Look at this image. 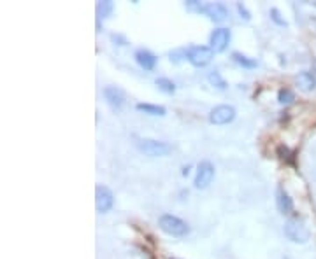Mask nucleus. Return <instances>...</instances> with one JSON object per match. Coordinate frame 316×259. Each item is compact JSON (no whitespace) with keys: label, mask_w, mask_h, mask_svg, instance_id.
Returning <instances> with one entry per match:
<instances>
[{"label":"nucleus","mask_w":316,"mask_h":259,"mask_svg":"<svg viewBox=\"0 0 316 259\" xmlns=\"http://www.w3.org/2000/svg\"><path fill=\"white\" fill-rule=\"evenodd\" d=\"M158 226H160V230L164 233L170 235V237H185V235L190 233V226L183 219H179L177 216H172V214L160 216Z\"/></svg>","instance_id":"1"},{"label":"nucleus","mask_w":316,"mask_h":259,"mask_svg":"<svg viewBox=\"0 0 316 259\" xmlns=\"http://www.w3.org/2000/svg\"><path fill=\"white\" fill-rule=\"evenodd\" d=\"M285 235L293 243H306L311 237L308 226L300 217H290L285 222Z\"/></svg>","instance_id":"2"},{"label":"nucleus","mask_w":316,"mask_h":259,"mask_svg":"<svg viewBox=\"0 0 316 259\" xmlns=\"http://www.w3.org/2000/svg\"><path fill=\"white\" fill-rule=\"evenodd\" d=\"M135 146L137 149L146 156H151V158H162V156H167L172 147L169 146L167 142H160V140H153V138H137L135 140Z\"/></svg>","instance_id":"3"},{"label":"nucleus","mask_w":316,"mask_h":259,"mask_svg":"<svg viewBox=\"0 0 316 259\" xmlns=\"http://www.w3.org/2000/svg\"><path fill=\"white\" fill-rule=\"evenodd\" d=\"M215 53L211 47H206V46H190L186 49V60H188L194 67H206L209 65L211 60H213Z\"/></svg>","instance_id":"4"},{"label":"nucleus","mask_w":316,"mask_h":259,"mask_svg":"<svg viewBox=\"0 0 316 259\" xmlns=\"http://www.w3.org/2000/svg\"><path fill=\"white\" fill-rule=\"evenodd\" d=\"M113 205H114L113 191H111L107 186L98 184L97 188H95V209H97V212H100V214L109 212V210L113 209Z\"/></svg>","instance_id":"5"},{"label":"nucleus","mask_w":316,"mask_h":259,"mask_svg":"<svg viewBox=\"0 0 316 259\" xmlns=\"http://www.w3.org/2000/svg\"><path fill=\"white\" fill-rule=\"evenodd\" d=\"M215 179V165L211 161H200L197 167V175H195L194 184L197 189H206Z\"/></svg>","instance_id":"6"},{"label":"nucleus","mask_w":316,"mask_h":259,"mask_svg":"<svg viewBox=\"0 0 316 259\" xmlns=\"http://www.w3.org/2000/svg\"><path fill=\"white\" fill-rule=\"evenodd\" d=\"M236 119V109L232 105H216L209 112V121L213 125H228Z\"/></svg>","instance_id":"7"},{"label":"nucleus","mask_w":316,"mask_h":259,"mask_svg":"<svg viewBox=\"0 0 316 259\" xmlns=\"http://www.w3.org/2000/svg\"><path fill=\"white\" fill-rule=\"evenodd\" d=\"M230 30L228 28H216L213 34H211L209 39V44H211V49L213 53H223L225 49L228 47L230 44Z\"/></svg>","instance_id":"8"},{"label":"nucleus","mask_w":316,"mask_h":259,"mask_svg":"<svg viewBox=\"0 0 316 259\" xmlns=\"http://www.w3.org/2000/svg\"><path fill=\"white\" fill-rule=\"evenodd\" d=\"M198 13L206 14L211 21H215V23H223L225 20L228 18V11L223 4H219V2H213V4H202L200 11Z\"/></svg>","instance_id":"9"},{"label":"nucleus","mask_w":316,"mask_h":259,"mask_svg":"<svg viewBox=\"0 0 316 259\" xmlns=\"http://www.w3.org/2000/svg\"><path fill=\"white\" fill-rule=\"evenodd\" d=\"M102 95H104L105 102L109 104L111 109H114V110H120L123 107V104H125L123 91L120 88H116V86H105Z\"/></svg>","instance_id":"10"},{"label":"nucleus","mask_w":316,"mask_h":259,"mask_svg":"<svg viewBox=\"0 0 316 259\" xmlns=\"http://www.w3.org/2000/svg\"><path fill=\"white\" fill-rule=\"evenodd\" d=\"M134 58H135V62L139 63V67H143L144 70H153V68L156 67V62H158V58L153 55L151 51H147V49H137Z\"/></svg>","instance_id":"11"},{"label":"nucleus","mask_w":316,"mask_h":259,"mask_svg":"<svg viewBox=\"0 0 316 259\" xmlns=\"http://www.w3.org/2000/svg\"><path fill=\"white\" fill-rule=\"evenodd\" d=\"M276 205H278V210L281 214H290L293 210V200L281 186L276 189Z\"/></svg>","instance_id":"12"},{"label":"nucleus","mask_w":316,"mask_h":259,"mask_svg":"<svg viewBox=\"0 0 316 259\" xmlns=\"http://www.w3.org/2000/svg\"><path fill=\"white\" fill-rule=\"evenodd\" d=\"M295 83L299 86L302 91H313L316 88V77L311 74V72H300L297 77H295Z\"/></svg>","instance_id":"13"},{"label":"nucleus","mask_w":316,"mask_h":259,"mask_svg":"<svg viewBox=\"0 0 316 259\" xmlns=\"http://www.w3.org/2000/svg\"><path fill=\"white\" fill-rule=\"evenodd\" d=\"M135 109L144 114H149V116H165L167 114L165 107H162V105H153V104H137Z\"/></svg>","instance_id":"14"},{"label":"nucleus","mask_w":316,"mask_h":259,"mask_svg":"<svg viewBox=\"0 0 316 259\" xmlns=\"http://www.w3.org/2000/svg\"><path fill=\"white\" fill-rule=\"evenodd\" d=\"M113 11H114V4L111 2V0H102V2H98V4H97V20H98V23H100V20L104 21L105 18L113 13Z\"/></svg>","instance_id":"15"},{"label":"nucleus","mask_w":316,"mask_h":259,"mask_svg":"<svg viewBox=\"0 0 316 259\" xmlns=\"http://www.w3.org/2000/svg\"><path fill=\"white\" fill-rule=\"evenodd\" d=\"M155 84L158 86L160 91L167 93V95H172V93L176 91V84H174L170 79H167V77H158V79L155 81Z\"/></svg>","instance_id":"16"},{"label":"nucleus","mask_w":316,"mask_h":259,"mask_svg":"<svg viewBox=\"0 0 316 259\" xmlns=\"http://www.w3.org/2000/svg\"><path fill=\"white\" fill-rule=\"evenodd\" d=\"M232 58H234V62L236 63H239L241 67H244V68H255L257 67V62L255 60H251V58H248V56H244L243 53H232Z\"/></svg>","instance_id":"17"},{"label":"nucleus","mask_w":316,"mask_h":259,"mask_svg":"<svg viewBox=\"0 0 316 259\" xmlns=\"http://www.w3.org/2000/svg\"><path fill=\"white\" fill-rule=\"evenodd\" d=\"M207 81H209L211 86H215V88L218 89H225L227 88V83H225V79L221 77V74L219 72H211L209 75H207Z\"/></svg>","instance_id":"18"},{"label":"nucleus","mask_w":316,"mask_h":259,"mask_svg":"<svg viewBox=\"0 0 316 259\" xmlns=\"http://www.w3.org/2000/svg\"><path fill=\"white\" fill-rule=\"evenodd\" d=\"M293 100H295V95L292 93V89H288V88L279 89V93H278V102H279V104L288 105V104H292Z\"/></svg>","instance_id":"19"},{"label":"nucleus","mask_w":316,"mask_h":259,"mask_svg":"<svg viewBox=\"0 0 316 259\" xmlns=\"http://www.w3.org/2000/svg\"><path fill=\"white\" fill-rule=\"evenodd\" d=\"M269 14H270V20H272L274 23H276V25H279V26H287V25H288L287 21H285V20L281 18V13H279V11H278L276 7L270 9V13H269Z\"/></svg>","instance_id":"20"},{"label":"nucleus","mask_w":316,"mask_h":259,"mask_svg":"<svg viewBox=\"0 0 316 259\" xmlns=\"http://www.w3.org/2000/svg\"><path fill=\"white\" fill-rule=\"evenodd\" d=\"M237 11H239L241 18H243L244 21H249V20H251V14L248 13V9H246L244 4H241V2H237Z\"/></svg>","instance_id":"21"}]
</instances>
